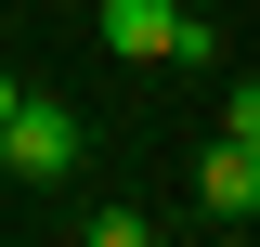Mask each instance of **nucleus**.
I'll list each match as a JSON object with an SVG mask.
<instances>
[{
  "label": "nucleus",
  "mask_w": 260,
  "mask_h": 247,
  "mask_svg": "<svg viewBox=\"0 0 260 247\" xmlns=\"http://www.w3.org/2000/svg\"><path fill=\"white\" fill-rule=\"evenodd\" d=\"M195 195H208V221H260V143L221 130V143L195 156Z\"/></svg>",
  "instance_id": "nucleus-3"
},
{
  "label": "nucleus",
  "mask_w": 260,
  "mask_h": 247,
  "mask_svg": "<svg viewBox=\"0 0 260 247\" xmlns=\"http://www.w3.org/2000/svg\"><path fill=\"white\" fill-rule=\"evenodd\" d=\"M221 130H234V143H260V78H234V91H221Z\"/></svg>",
  "instance_id": "nucleus-4"
},
{
  "label": "nucleus",
  "mask_w": 260,
  "mask_h": 247,
  "mask_svg": "<svg viewBox=\"0 0 260 247\" xmlns=\"http://www.w3.org/2000/svg\"><path fill=\"white\" fill-rule=\"evenodd\" d=\"M0 169H13V182H78V104H13V117H0Z\"/></svg>",
  "instance_id": "nucleus-2"
},
{
  "label": "nucleus",
  "mask_w": 260,
  "mask_h": 247,
  "mask_svg": "<svg viewBox=\"0 0 260 247\" xmlns=\"http://www.w3.org/2000/svg\"><path fill=\"white\" fill-rule=\"evenodd\" d=\"M247 234H260V221H247Z\"/></svg>",
  "instance_id": "nucleus-6"
},
{
  "label": "nucleus",
  "mask_w": 260,
  "mask_h": 247,
  "mask_svg": "<svg viewBox=\"0 0 260 247\" xmlns=\"http://www.w3.org/2000/svg\"><path fill=\"white\" fill-rule=\"evenodd\" d=\"M13 104H26V78H13V65H0V117H13Z\"/></svg>",
  "instance_id": "nucleus-5"
},
{
  "label": "nucleus",
  "mask_w": 260,
  "mask_h": 247,
  "mask_svg": "<svg viewBox=\"0 0 260 247\" xmlns=\"http://www.w3.org/2000/svg\"><path fill=\"white\" fill-rule=\"evenodd\" d=\"M104 52L117 65H208V26L182 0H104Z\"/></svg>",
  "instance_id": "nucleus-1"
}]
</instances>
